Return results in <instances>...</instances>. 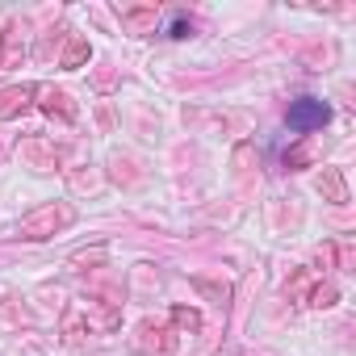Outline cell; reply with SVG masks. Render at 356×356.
<instances>
[{
    "label": "cell",
    "instance_id": "obj_2",
    "mask_svg": "<svg viewBox=\"0 0 356 356\" xmlns=\"http://www.w3.org/2000/svg\"><path fill=\"white\" fill-rule=\"evenodd\" d=\"M185 34H189V22L176 17V22H172V38H185Z\"/></svg>",
    "mask_w": 356,
    "mask_h": 356
},
{
    "label": "cell",
    "instance_id": "obj_1",
    "mask_svg": "<svg viewBox=\"0 0 356 356\" xmlns=\"http://www.w3.org/2000/svg\"><path fill=\"white\" fill-rule=\"evenodd\" d=\"M285 122H289V130H298V134L323 130V126L331 122V105H327V101H318V97H302V101H293V105H289Z\"/></svg>",
    "mask_w": 356,
    "mask_h": 356
}]
</instances>
